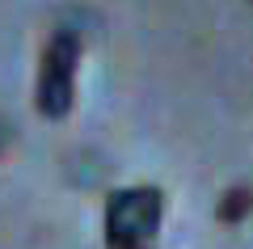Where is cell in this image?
I'll return each instance as SVG.
<instances>
[{"instance_id": "cell-1", "label": "cell", "mask_w": 253, "mask_h": 249, "mask_svg": "<svg viewBox=\"0 0 253 249\" xmlns=\"http://www.w3.org/2000/svg\"><path fill=\"white\" fill-rule=\"evenodd\" d=\"M161 211H165V199H161V190H152V186L110 195L106 245L110 249H152V237H156V228H161Z\"/></svg>"}, {"instance_id": "cell-2", "label": "cell", "mask_w": 253, "mask_h": 249, "mask_svg": "<svg viewBox=\"0 0 253 249\" xmlns=\"http://www.w3.org/2000/svg\"><path fill=\"white\" fill-rule=\"evenodd\" d=\"M76 63H81V34L68 26L55 30L42 51V72H38V110L46 118H63L72 110Z\"/></svg>"}, {"instance_id": "cell-3", "label": "cell", "mask_w": 253, "mask_h": 249, "mask_svg": "<svg viewBox=\"0 0 253 249\" xmlns=\"http://www.w3.org/2000/svg\"><path fill=\"white\" fill-rule=\"evenodd\" d=\"M249 211H253V190H249V186H236V190H228V195L219 199V207H215V215H219L224 224L245 220Z\"/></svg>"}, {"instance_id": "cell-4", "label": "cell", "mask_w": 253, "mask_h": 249, "mask_svg": "<svg viewBox=\"0 0 253 249\" xmlns=\"http://www.w3.org/2000/svg\"><path fill=\"white\" fill-rule=\"evenodd\" d=\"M9 144H13V123H9V118H0V152L9 148Z\"/></svg>"}]
</instances>
